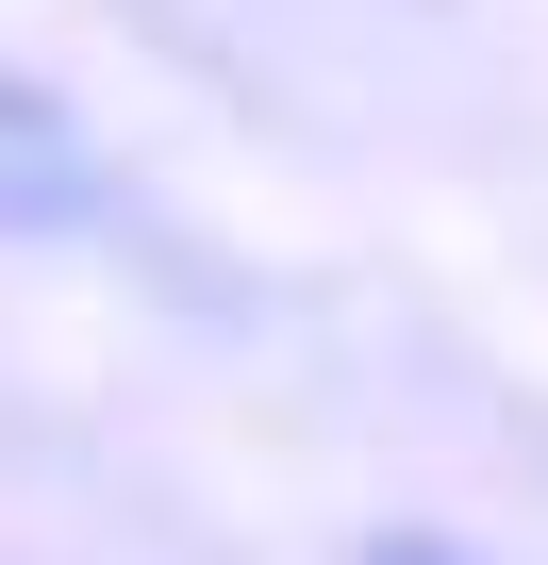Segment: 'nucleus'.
<instances>
[{
  "label": "nucleus",
  "instance_id": "nucleus-1",
  "mask_svg": "<svg viewBox=\"0 0 548 565\" xmlns=\"http://www.w3.org/2000/svg\"><path fill=\"white\" fill-rule=\"evenodd\" d=\"M366 565H465V548H366Z\"/></svg>",
  "mask_w": 548,
  "mask_h": 565
}]
</instances>
